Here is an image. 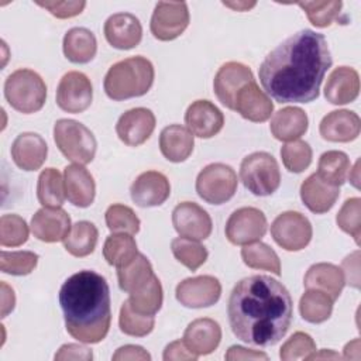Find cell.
<instances>
[{"mask_svg": "<svg viewBox=\"0 0 361 361\" xmlns=\"http://www.w3.org/2000/svg\"><path fill=\"white\" fill-rule=\"evenodd\" d=\"M185 123L193 135L199 138H212L223 128L224 116L210 100H196L188 107Z\"/></svg>", "mask_w": 361, "mask_h": 361, "instance_id": "18", "label": "cell"}, {"mask_svg": "<svg viewBox=\"0 0 361 361\" xmlns=\"http://www.w3.org/2000/svg\"><path fill=\"white\" fill-rule=\"evenodd\" d=\"M38 264V255L32 251H1V272L16 276L31 274Z\"/></svg>", "mask_w": 361, "mask_h": 361, "instance_id": "44", "label": "cell"}, {"mask_svg": "<svg viewBox=\"0 0 361 361\" xmlns=\"http://www.w3.org/2000/svg\"><path fill=\"white\" fill-rule=\"evenodd\" d=\"M333 302L327 293L319 289H307L299 300L300 316L309 323H323L331 316Z\"/></svg>", "mask_w": 361, "mask_h": 361, "instance_id": "37", "label": "cell"}, {"mask_svg": "<svg viewBox=\"0 0 361 361\" xmlns=\"http://www.w3.org/2000/svg\"><path fill=\"white\" fill-rule=\"evenodd\" d=\"M134 312L145 316H154L162 306L164 295L159 279L154 275L151 281L141 289L130 293L127 299Z\"/></svg>", "mask_w": 361, "mask_h": 361, "instance_id": "38", "label": "cell"}, {"mask_svg": "<svg viewBox=\"0 0 361 361\" xmlns=\"http://www.w3.org/2000/svg\"><path fill=\"white\" fill-rule=\"evenodd\" d=\"M155 128V116L149 109L135 107L123 113L116 124L118 138L128 147L144 144Z\"/></svg>", "mask_w": 361, "mask_h": 361, "instance_id": "16", "label": "cell"}, {"mask_svg": "<svg viewBox=\"0 0 361 361\" xmlns=\"http://www.w3.org/2000/svg\"><path fill=\"white\" fill-rule=\"evenodd\" d=\"M154 65L144 56H131L116 62L103 82L106 94L113 100L144 96L154 83Z\"/></svg>", "mask_w": 361, "mask_h": 361, "instance_id": "4", "label": "cell"}, {"mask_svg": "<svg viewBox=\"0 0 361 361\" xmlns=\"http://www.w3.org/2000/svg\"><path fill=\"white\" fill-rule=\"evenodd\" d=\"M97 237L99 231L96 226L82 220L71 227V231L63 238V247L73 257H86L94 251Z\"/></svg>", "mask_w": 361, "mask_h": 361, "instance_id": "33", "label": "cell"}, {"mask_svg": "<svg viewBox=\"0 0 361 361\" xmlns=\"http://www.w3.org/2000/svg\"><path fill=\"white\" fill-rule=\"evenodd\" d=\"M344 275L341 268L334 264L319 262L312 265L303 279V285L307 289H319L327 293L336 300L344 288Z\"/></svg>", "mask_w": 361, "mask_h": 361, "instance_id": "30", "label": "cell"}, {"mask_svg": "<svg viewBox=\"0 0 361 361\" xmlns=\"http://www.w3.org/2000/svg\"><path fill=\"white\" fill-rule=\"evenodd\" d=\"M361 199L360 197H350L347 199L341 209L336 216L337 226L347 234H350L355 244H360L361 235Z\"/></svg>", "mask_w": 361, "mask_h": 361, "instance_id": "47", "label": "cell"}, {"mask_svg": "<svg viewBox=\"0 0 361 361\" xmlns=\"http://www.w3.org/2000/svg\"><path fill=\"white\" fill-rule=\"evenodd\" d=\"M341 271H343V275L345 276L344 281H347L350 286L358 289L360 288V251L358 250L343 259Z\"/></svg>", "mask_w": 361, "mask_h": 361, "instance_id": "51", "label": "cell"}, {"mask_svg": "<svg viewBox=\"0 0 361 361\" xmlns=\"http://www.w3.org/2000/svg\"><path fill=\"white\" fill-rule=\"evenodd\" d=\"M234 110L248 121L264 123L271 117L274 104L254 80L238 90L234 100Z\"/></svg>", "mask_w": 361, "mask_h": 361, "instance_id": "21", "label": "cell"}, {"mask_svg": "<svg viewBox=\"0 0 361 361\" xmlns=\"http://www.w3.org/2000/svg\"><path fill=\"white\" fill-rule=\"evenodd\" d=\"M164 360L165 361H171V360H176V361H182V360H196L197 355L193 354L183 343V340H176L169 343L165 350H164Z\"/></svg>", "mask_w": 361, "mask_h": 361, "instance_id": "53", "label": "cell"}, {"mask_svg": "<svg viewBox=\"0 0 361 361\" xmlns=\"http://www.w3.org/2000/svg\"><path fill=\"white\" fill-rule=\"evenodd\" d=\"M137 243L131 234L117 233L106 238L103 245V257L107 264L117 268L128 265L137 255Z\"/></svg>", "mask_w": 361, "mask_h": 361, "instance_id": "36", "label": "cell"}, {"mask_svg": "<svg viewBox=\"0 0 361 361\" xmlns=\"http://www.w3.org/2000/svg\"><path fill=\"white\" fill-rule=\"evenodd\" d=\"M65 195L78 207H87L94 200L96 185L92 173L82 165H68L63 171Z\"/></svg>", "mask_w": 361, "mask_h": 361, "instance_id": "25", "label": "cell"}, {"mask_svg": "<svg viewBox=\"0 0 361 361\" xmlns=\"http://www.w3.org/2000/svg\"><path fill=\"white\" fill-rule=\"evenodd\" d=\"M113 360L114 361H127V360L148 361V360H151V355L147 350H144L140 345L127 344V345H123V347L117 348V351L113 354Z\"/></svg>", "mask_w": 361, "mask_h": 361, "instance_id": "52", "label": "cell"}, {"mask_svg": "<svg viewBox=\"0 0 361 361\" xmlns=\"http://www.w3.org/2000/svg\"><path fill=\"white\" fill-rule=\"evenodd\" d=\"M226 7H230V8H233V10H237V11H245V10H250L251 7H254L255 6V3L252 1V3H247V1H237V3H223Z\"/></svg>", "mask_w": 361, "mask_h": 361, "instance_id": "59", "label": "cell"}, {"mask_svg": "<svg viewBox=\"0 0 361 361\" xmlns=\"http://www.w3.org/2000/svg\"><path fill=\"white\" fill-rule=\"evenodd\" d=\"M298 6L306 13L309 21L319 27H329L340 14L343 3L340 0L330 1H299Z\"/></svg>", "mask_w": 361, "mask_h": 361, "instance_id": "42", "label": "cell"}, {"mask_svg": "<svg viewBox=\"0 0 361 361\" xmlns=\"http://www.w3.org/2000/svg\"><path fill=\"white\" fill-rule=\"evenodd\" d=\"M320 358H331V360H337L340 358V355L337 353H334L333 350H320V353H312L309 355L307 360H320Z\"/></svg>", "mask_w": 361, "mask_h": 361, "instance_id": "57", "label": "cell"}, {"mask_svg": "<svg viewBox=\"0 0 361 361\" xmlns=\"http://www.w3.org/2000/svg\"><path fill=\"white\" fill-rule=\"evenodd\" d=\"M237 173L226 164H210L196 178L197 195L210 204H221L230 200L237 192Z\"/></svg>", "mask_w": 361, "mask_h": 361, "instance_id": "8", "label": "cell"}, {"mask_svg": "<svg viewBox=\"0 0 361 361\" xmlns=\"http://www.w3.org/2000/svg\"><path fill=\"white\" fill-rule=\"evenodd\" d=\"M250 82H254L251 69L244 63L231 61L221 65L217 71L213 80V89L219 102L227 109L234 110V100L238 90Z\"/></svg>", "mask_w": 361, "mask_h": 361, "instance_id": "15", "label": "cell"}, {"mask_svg": "<svg viewBox=\"0 0 361 361\" xmlns=\"http://www.w3.org/2000/svg\"><path fill=\"white\" fill-rule=\"evenodd\" d=\"M62 48L66 59H69L71 62L87 63L96 55L97 41L90 30L83 27H75L65 34Z\"/></svg>", "mask_w": 361, "mask_h": 361, "instance_id": "31", "label": "cell"}, {"mask_svg": "<svg viewBox=\"0 0 361 361\" xmlns=\"http://www.w3.org/2000/svg\"><path fill=\"white\" fill-rule=\"evenodd\" d=\"M37 196L44 207H61L65 202V182L55 168H45L37 183Z\"/></svg>", "mask_w": 361, "mask_h": 361, "instance_id": "34", "label": "cell"}, {"mask_svg": "<svg viewBox=\"0 0 361 361\" xmlns=\"http://www.w3.org/2000/svg\"><path fill=\"white\" fill-rule=\"evenodd\" d=\"M221 340V329L213 319L202 317L188 324L183 333L185 345L197 357L213 353Z\"/></svg>", "mask_w": 361, "mask_h": 361, "instance_id": "24", "label": "cell"}, {"mask_svg": "<svg viewBox=\"0 0 361 361\" xmlns=\"http://www.w3.org/2000/svg\"><path fill=\"white\" fill-rule=\"evenodd\" d=\"M48 145L37 133H21L13 141L11 158L23 171H37L47 159Z\"/></svg>", "mask_w": 361, "mask_h": 361, "instance_id": "22", "label": "cell"}, {"mask_svg": "<svg viewBox=\"0 0 361 361\" xmlns=\"http://www.w3.org/2000/svg\"><path fill=\"white\" fill-rule=\"evenodd\" d=\"M361 120L350 110H334L320 121V135L331 142H350L360 135Z\"/></svg>", "mask_w": 361, "mask_h": 361, "instance_id": "23", "label": "cell"}, {"mask_svg": "<svg viewBox=\"0 0 361 361\" xmlns=\"http://www.w3.org/2000/svg\"><path fill=\"white\" fill-rule=\"evenodd\" d=\"M71 227V217L61 207H42L31 219L34 237L44 243L63 241Z\"/></svg>", "mask_w": 361, "mask_h": 361, "instance_id": "19", "label": "cell"}, {"mask_svg": "<svg viewBox=\"0 0 361 361\" xmlns=\"http://www.w3.org/2000/svg\"><path fill=\"white\" fill-rule=\"evenodd\" d=\"M28 240V226L18 214H3L0 219V244L18 247Z\"/></svg>", "mask_w": 361, "mask_h": 361, "instance_id": "46", "label": "cell"}, {"mask_svg": "<svg viewBox=\"0 0 361 361\" xmlns=\"http://www.w3.org/2000/svg\"><path fill=\"white\" fill-rule=\"evenodd\" d=\"M316 351V344L313 338L303 331L293 333L281 347L279 357L282 361L307 360L312 353Z\"/></svg>", "mask_w": 361, "mask_h": 361, "instance_id": "48", "label": "cell"}, {"mask_svg": "<svg viewBox=\"0 0 361 361\" xmlns=\"http://www.w3.org/2000/svg\"><path fill=\"white\" fill-rule=\"evenodd\" d=\"M107 42L117 49H131L141 42L142 27L131 13L111 14L103 27Z\"/></svg>", "mask_w": 361, "mask_h": 361, "instance_id": "20", "label": "cell"}, {"mask_svg": "<svg viewBox=\"0 0 361 361\" xmlns=\"http://www.w3.org/2000/svg\"><path fill=\"white\" fill-rule=\"evenodd\" d=\"M133 202L140 207L161 206L171 195L168 178L158 171H147L137 176L130 188Z\"/></svg>", "mask_w": 361, "mask_h": 361, "instance_id": "17", "label": "cell"}, {"mask_svg": "<svg viewBox=\"0 0 361 361\" xmlns=\"http://www.w3.org/2000/svg\"><path fill=\"white\" fill-rule=\"evenodd\" d=\"M193 134L180 124L166 126L159 135V149L171 162H183L193 151Z\"/></svg>", "mask_w": 361, "mask_h": 361, "instance_id": "29", "label": "cell"}, {"mask_svg": "<svg viewBox=\"0 0 361 361\" xmlns=\"http://www.w3.org/2000/svg\"><path fill=\"white\" fill-rule=\"evenodd\" d=\"M189 25L188 4L159 1L152 13L149 28L159 41H172L178 38Z\"/></svg>", "mask_w": 361, "mask_h": 361, "instance_id": "11", "label": "cell"}, {"mask_svg": "<svg viewBox=\"0 0 361 361\" xmlns=\"http://www.w3.org/2000/svg\"><path fill=\"white\" fill-rule=\"evenodd\" d=\"M37 4L56 18H71L83 11L86 1H37Z\"/></svg>", "mask_w": 361, "mask_h": 361, "instance_id": "49", "label": "cell"}, {"mask_svg": "<svg viewBox=\"0 0 361 361\" xmlns=\"http://www.w3.org/2000/svg\"><path fill=\"white\" fill-rule=\"evenodd\" d=\"M240 178L244 186L255 196H269L281 183L276 159L264 151L252 152L241 161Z\"/></svg>", "mask_w": 361, "mask_h": 361, "instance_id": "7", "label": "cell"}, {"mask_svg": "<svg viewBox=\"0 0 361 361\" xmlns=\"http://www.w3.org/2000/svg\"><path fill=\"white\" fill-rule=\"evenodd\" d=\"M175 295L178 302L186 307H209L220 299L221 285L219 279L212 275H199L186 278L178 283Z\"/></svg>", "mask_w": 361, "mask_h": 361, "instance_id": "13", "label": "cell"}, {"mask_svg": "<svg viewBox=\"0 0 361 361\" xmlns=\"http://www.w3.org/2000/svg\"><path fill=\"white\" fill-rule=\"evenodd\" d=\"M172 224L180 237L204 240L212 233V219L209 213L193 202H182L172 212Z\"/></svg>", "mask_w": 361, "mask_h": 361, "instance_id": "14", "label": "cell"}, {"mask_svg": "<svg viewBox=\"0 0 361 361\" xmlns=\"http://www.w3.org/2000/svg\"><path fill=\"white\" fill-rule=\"evenodd\" d=\"M154 276L152 265L144 254H137L135 258L126 267L117 269L118 286L127 293H133L145 286Z\"/></svg>", "mask_w": 361, "mask_h": 361, "instance_id": "32", "label": "cell"}, {"mask_svg": "<svg viewBox=\"0 0 361 361\" xmlns=\"http://www.w3.org/2000/svg\"><path fill=\"white\" fill-rule=\"evenodd\" d=\"M227 314L237 338L252 345H274L290 326L292 298L279 281L268 275H252L233 288Z\"/></svg>", "mask_w": 361, "mask_h": 361, "instance_id": "2", "label": "cell"}, {"mask_svg": "<svg viewBox=\"0 0 361 361\" xmlns=\"http://www.w3.org/2000/svg\"><path fill=\"white\" fill-rule=\"evenodd\" d=\"M350 171V159L343 151H327L320 155L317 164V176L329 185L341 186Z\"/></svg>", "mask_w": 361, "mask_h": 361, "instance_id": "35", "label": "cell"}, {"mask_svg": "<svg viewBox=\"0 0 361 361\" xmlns=\"http://www.w3.org/2000/svg\"><path fill=\"white\" fill-rule=\"evenodd\" d=\"M312 148L306 141L295 140L286 142L281 148V157L285 168L289 172H303L312 162Z\"/></svg>", "mask_w": 361, "mask_h": 361, "instance_id": "45", "label": "cell"}, {"mask_svg": "<svg viewBox=\"0 0 361 361\" xmlns=\"http://www.w3.org/2000/svg\"><path fill=\"white\" fill-rule=\"evenodd\" d=\"M154 324V316H145L134 312L130 306V302L124 300L118 316V326L124 334L133 337H144L152 331Z\"/></svg>", "mask_w": 361, "mask_h": 361, "instance_id": "41", "label": "cell"}, {"mask_svg": "<svg viewBox=\"0 0 361 361\" xmlns=\"http://www.w3.org/2000/svg\"><path fill=\"white\" fill-rule=\"evenodd\" d=\"M340 196L338 186H333L322 180L317 173H312L300 185V199L305 206L316 213L322 214L329 212Z\"/></svg>", "mask_w": 361, "mask_h": 361, "instance_id": "27", "label": "cell"}, {"mask_svg": "<svg viewBox=\"0 0 361 361\" xmlns=\"http://www.w3.org/2000/svg\"><path fill=\"white\" fill-rule=\"evenodd\" d=\"M226 360L227 361H234V360H268V355L261 351L255 350H248L241 345H231L227 353H226Z\"/></svg>", "mask_w": 361, "mask_h": 361, "instance_id": "54", "label": "cell"}, {"mask_svg": "<svg viewBox=\"0 0 361 361\" xmlns=\"http://www.w3.org/2000/svg\"><path fill=\"white\" fill-rule=\"evenodd\" d=\"M171 250L173 257L190 271H196L199 267H202L209 255L204 245L197 243V240L186 237L173 238L171 243Z\"/></svg>", "mask_w": 361, "mask_h": 361, "instance_id": "40", "label": "cell"}, {"mask_svg": "<svg viewBox=\"0 0 361 361\" xmlns=\"http://www.w3.org/2000/svg\"><path fill=\"white\" fill-rule=\"evenodd\" d=\"M66 331L80 343H100L111 323L110 289L104 276L83 269L69 276L59 290Z\"/></svg>", "mask_w": 361, "mask_h": 361, "instance_id": "3", "label": "cell"}, {"mask_svg": "<svg viewBox=\"0 0 361 361\" xmlns=\"http://www.w3.org/2000/svg\"><path fill=\"white\" fill-rule=\"evenodd\" d=\"M267 217L257 207L234 210L226 223V237L234 245L259 241L267 233Z\"/></svg>", "mask_w": 361, "mask_h": 361, "instance_id": "10", "label": "cell"}, {"mask_svg": "<svg viewBox=\"0 0 361 361\" xmlns=\"http://www.w3.org/2000/svg\"><path fill=\"white\" fill-rule=\"evenodd\" d=\"M93 99V87L89 78L78 71H71L62 76L56 87V104L68 113L85 111Z\"/></svg>", "mask_w": 361, "mask_h": 361, "instance_id": "12", "label": "cell"}, {"mask_svg": "<svg viewBox=\"0 0 361 361\" xmlns=\"http://www.w3.org/2000/svg\"><path fill=\"white\" fill-rule=\"evenodd\" d=\"M14 290L6 282H1V317H6L14 309Z\"/></svg>", "mask_w": 361, "mask_h": 361, "instance_id": "55", "label": "cell"}, {"mask_svg": "<svg viewBox=\"0 0 361 361\" xmlns=\"http://www.w3.org/2000/svg\"><path fill=\"white\" fill-rule=\"evenodd\" d=\"M331 63L324 35L300 30L265 56L258 76L265 92L278 103H309L319 97Z\"/></svg>", "mask_w": 361, "mask_h": 361, "instance_id": "1", "label": "cell"}, {"mask_svg": "<svg viewBox=\"0 0 361 361\" xmlns=\"http://www.w3.org/2000/svg\"><path fill=\"white\" fill-rule=\"evenodd\" d=\"M312 224L299 212H283L271 224V235L286 251H300L312 240Z\"/></svg>", "mask_w": 361, "mask_h": 361, "instance_id": "9", "label": "cell"}, {"mask_svg": "<svg viewBox=\"0 0 361 361\" xmlns=\"http://www.w3.org/2000/svg\"><path fill=\"white\" fill-rule=\"evenodd\" d=\"M54 140L63 157L75 164L85 165L94 158L97 141L93 133L76 120H58L54 126Z\"/></svg>", "mask_w": 361, "mask_h": 361, "instance_id": "6", "label": "cell"}, {"mask_svg": "<svg viewBox=\"0 0 361 361\" xmlns=\"http://www.w3.org/2000/svg\"><path fill=\"white\" fill-rule=\"evenodd\" d=\"M106 224L113 233H128L135 234L140 230V219L134 213V210L126 204H111L106 210L104 214Z\"/></svg>", "mask_w": 361, "mask_h": 361, "instance_id": "43", "label": "cell"}, {"mask_svg": "<svg viewBox=\"0 0 361 361\" xmlns=\"http://www.w3.org/2000/svg\"><path fill=\"white\" fill-rule=\"evenodd\" d=\"M353 353H355V355L360 358V340L358 338L350 341L344 347V358H354Z\"/></svg>", "mask_w": 361, "mask_h": 361, "instance_id": "56", "label": "cell"}, {"mask_svg": "<svg viewBox=\"0 0 361 361\" xmlns=\"http://www.w3.org/2000/svg\"><path fill=\"white\" fill-rule=\"evenodd\" d=\"M348 178H350V182L353 183L354 188H360V161L355 162L354 168L348 171Z\"/></svg>", "mask_w": 361, "mask_h": 361, "instance_id": "58", "label": "cell"}, {"mask_svg": "<svg viewBox=\"0 0 361 361\" xmlns=\"http://www.w3.org/2000/svg\"><path fill=\"white\" fill-rule=\"evenodd\" d=\"M93 358V353L90 348L80 345V344H63L58 353L55 354V360L56 361H69V360H80V361H90Z\"/></svg>", "mask_w": 361, "mask_h": 361, "instance_id": "50", "label": "cell"}, {"mask_svg": "<svg viewBox=\"0 0 361 361\" xmlns=\"http://www.w3.org/2000/svg\"><path fill=\"white\" fill-rule=\"evenodd\" d=\"M360 93V76L354 68L338 66L327 78L324 96L331 104L354 102Z\"/></svg>", "mask_w": 361, "mask_h": 361, "instance_id": "26", "label": "cell"}, {"mask_svg": "<svg viewBox=\"0 0 361 361\" xmlns=\"http://www.w3.org/2000/svg\"><path fill=\"white\" fill-rule=\"evenodd\" d=\"M4 96L14 110L31 114L45 104L47 85L37 72L25 68L17 69L4 82Z\"/></svg>", "mask_w": 361, "mask_h": 361, "instance_id": "5", "label": "cell"}, {"mask_svg": "<svg viewBox=\"0 0 361 361\" xmlns=\"http://www.w3.org/2000/svg\"><path fill=\"white\" fill-rule=\"evenodd\" d=\"M244 264L254 269H265L275 275H281V261L276 252L267 244L255 241L247 244L241 250Z\"/></svg>", "mask_w": 361, "mask_h": 361, "instance_id": "39", "label": "cell"}, {"mask_svg": "<svg viewBox=\"0 0 361 361\" xmlns=\"http://www.w3.org/2000/svg\"><path fill=\"white\" fill-rule=\"evenodd\" d=\"M307 114L300 107L288 106L274 114L269 130L279 141H295L307 131Z\"/></svg>", "mask_w": 361, "mask_h": 361, "instance_id": "28", "label": "cell"}]
</instances>
